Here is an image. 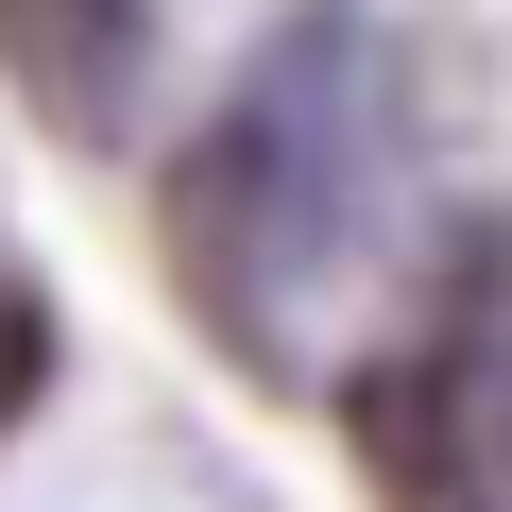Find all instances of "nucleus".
Instances as JSON below:
<instances>
[{
    "label": "nucleus",
    "instance_id": "obj_1",
    "mask_svg": "<svg viewBox=\"0 0 512 512\" xmlns=\"http://www.w3.org/2000/svg\"><path fill=\"white\" fill-rule=\"evenodd\" d=\"M154 69V0H0V86L52 137H120Z\"/></svg>",
    "mask_w": 512,
    "mask_h": 512
},
{
    "label": "nucleus",
    "instance_id": "obj_2",
    "mask_svg": "<svg viewBox=\"0 0 512 512\" xmlns=\"http://www.w3.org/2000/svg\"><path fill=\"white\" fill-rule=\"evenodd\" d=\"M342 427H359V478L393 512H495V478H461V376L444 359H376L342 393Z\"/></svg>",
    "mask_w": 512,
    "mask_h": 512
},
{
    "label": "nucleus",
    "instance_id": "obj_3",
    "mask_svg": "<svg viewBox=\"0 0 512 512\" xmlns=\"http://www.w3.org/2000/svg\"><path fill=\"white\" fill-rule=\"evenodd\" d=\"M35 393H52V308H35L18 274H0V427H18Z\"/></svg>",
    "mask_w": 512,
    "mask_h": 512
}]
</instances>
